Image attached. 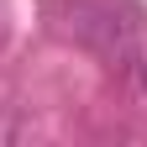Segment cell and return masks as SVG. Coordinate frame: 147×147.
<instances>
[{
  "label": "cell",
  "instance_id": "6da1fadb",
  "mask_svg": "<svg viewBox=\"0 0 147 147\" xmlns=\"http://www.w3.org/2000/svg\"><path fill=\"white\" fill-rule=\"evenodd\" d=\"M68 32L79 37L89 53H100L110 68H131V58L142 53V32H137V16L121 5V0H68L63 11Z\"/></svg>",
  "mask_w": 147,
  "mask_h": 147
},
{
  "label": "cell",
  "instance_id": "7a4b0ae2",
  "mask_svg": "<svg viewBox=\"0 0 147 147\" xmlns=\"http://www.w3.org/2000/svg\"><path fill=\"white\" fill-rule=\"evenodd\" d=\"M126 79H131V89H137V95L147 100V47H142L137 58H131V68H126Z\"/></svg>",
  "mask_w": 147,
  "mask_h": 147
}]
</instances>
